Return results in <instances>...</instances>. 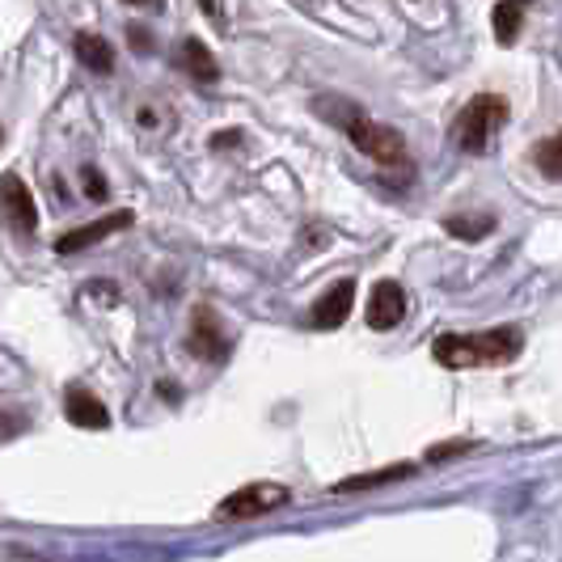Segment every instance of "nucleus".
<instances>
[{
	"label": "nucleus",
	"mask_w": 562,
	"mask_h": 562,
	"mask_svg": "<svg viewBox=\"0 0 562 562\" xmlns=\"http://www.w3.org/2000/svg\"><path fill=\"white\" fill-rule=\"evenodd\" d=\"M520 342L525 338L516 326H499V330H486V335H440L431 356L445 368H495L516 360Z\"/></svg>",
	"instance_id": "f257e3e1"
},
{
	"label": "nucleus",
	"mask_w": 562,
	"mask_h": 562,
	"mask_svg": "<svg viewBox=\"0 0 562 562\" xmlns=\"http://www.w3.org/2000/svg\"><path fill=\"white\" fill-rule=\"evenodd\" d=\"M507 123V102L499 93H479L465 111L457 114V123H452V140L461 144L465 153H486L491 140H495V132Z\"/></svg>",
	"instance_id": "f03ea898"
},
{
	"label": "nucleus",
	"mask_w": 562,
	"mask_h": 562,
	"mask_svg": "<svg viewBox=\"0 0 562 562\" xmlns=\"http://www.w3.org/2000/svg\"><path fill=\"white\" fill-rule=\"evenodd\" d=\"M288 499H292V491L280 482H250L216 507V520H254V516H267V512L283 507Z\"/></svg>",
	"instance_id": "7ed1b4c3"
},
{
	"label": "nucleus",
	"mask_w": 562,
	"mask_h": 562,
	"mask_svg": "<svg viewBox=\"0 0 562 562\" xmlns=\"http://www.w3.org/2000/svg\"><path fill=\"white\" fill-rule=\"evenodd\" d=\"M347 136H351V144H356L364 157L381 161V166H402V161H406V140L397 136L394 127H385V123L351 119V123H347Z\"/></svg>",
	"instance_id": "20e7f679"
},
{
	"label": "nucleus",
	"mask_w": 562,
	"mask_h": 562,
	"mask_svg": "<svg viewBox=\"0 0 562 562\" xmlns=\"http://www.w3.org/2000/svg\"><path fill=\"white\" fill-rule=\"evenodd\" d=\"M0 216H4V225L13 228L18 241H34L38 207H34V195H30V187L18 173H4L0 178Z\"/></svg>",
	"instance_id": "39448f33"
},
{
	"label": "nucleus",
	"mask_w": 562,
	"mask_h": 562,
	"mask_svg": "<svg viewBox=\"0 0 562 562\" xmlns=\"http://www.w3.org/2000/svg\"><path fill=\"white\" fill-rule=\"evenodd\" d=\"M187 347L195 351L199 360H212V364H225L228 360V330H225V322H221V313L212 310V305H199L195 310Z\"/></svg>",
	"instance_id": "423d86ee"
},
{
	"label": "nucleus",
	"mask_w": 562,
	"mask_h": 562,
	"mask_svg": "<svg viewBox=\"0 0 562 562\" xmlns=\"http://www.w3.org/2000/svg\"><path fill=\"white\" fill-rule=\"evenodd\" d=\"M402 317H406V292H402V283L381 280L372 288V296H368V326L372 330H394Z\"/></svg>",
	"instance_id": "0eeeda50"
},
{
	"label": "nucleus",
	"mask_w": 562,
	"mask_h": 562,
	"mask_svg": "<svg viewBox=\"0 0 562 562\" xmlns=\"http://www.w3.org/2000/svg\"><path fill=\"white\" fill-rule=\"evenodd\" d=\"M351 301H356V280H338L330 283L322 296H317V305H313V326L317 330H335L347 322V313H351Z\"/></svg>",
	"instance_id": "6e6552de"
},
{
	"label": "nucleus",
	"mask_w": 562,
	"mask_h": 562,
	"mask_svg": "<svg viewBox=\"0 0 562 562\" xmlns=\"http://www.w3.org/2000/svg\"><path fill=\"white\" fill-rule=\"evenodd\" d=\"M119 228H132V212H111V216H102V221H89V225L64 233V237L56 241V250L59 254H81V250H89L93 241H106V237L119 233Z\"/></svg>",
	"instance_id": "1a4fd4ad"
},
{
	"label": "nucleus",
	"mask_w": 562,
	"mask_h": 562,
	"mask_svg": "<svg viewBox=\"0 0 562 562\" xmlns=\"http://www.w3.org/2000/svg\"><path fill=\"white\" fill-rule=\"evenodd\" d=\"M64 415H68V423L85 427V431H106L111 427V411L89 390H68L64 394Z\"/></svg>",
	"instance_id": "9d476101"
},
{
	"label": "nucleus",
	"mask_w": 562,
	"mask_h": 562,
	"mask_svg": "<svg viewBox=\"0 0 562 562\" xmlns=\"http://www.w3.org/2000/svg\"><path fill=\"white\" fill-rule=\"evenodd\" d=\"M178 64H182V72L195 77L199 85L221 81V64H216V56H212V47L199 43V38H182V43H178Z\"/></svg>",
	"instance_id": "9b49d317"
},
{
	"label": "nucleus",
	"mask_w": 562,
	"mask_h": 562,
	"mask_svg": "<svg viewBox=\"0 0 562 562\" xmlns=\"http://www.w3.org/2000/svg\"><path fill=\"white\" fill-rule=\"evenodd\" d=\"M415 474V465L411 461H402V465H390V470H376V474H356V479H342L335 482V495H356V491H376V486H390V482H402Z\"/></svg>",
	"instance_id": "f8f14e48"
},
{
	"label": "nucleus",
	"mask_w": 562,
	"mask_h": 562,
	"mask_svg": "<svg viewBox=\"0 0 562 562\" xmlns=\"http://www.w3.org/2000/svg\"><path fill=\"white\" fill-rule=\"evenodd\" d=\"M72 47H77V59H81L85 68H93V72H102V77L114 68V47L102 34H77Z\"/></svg>",
	"instance_id": "ddd939ff"
},
{
	"label": "nucleus",
	"mask_w": 562,
	"mask_h": 562,
	"mask_svg": "<svg viewBox=\"0 0 562 562\" xmlns=\"http://www.w3.org/2000/svg\"><path fill=\"white\" fill-rule=\"evenodd\" d=\"M495 38L499 43H516V34H520V22H525V4H516V0H504V4H495Z\"/></svg>",
	"instance_id": "4468645a"
},
{
	"label": "nucleus",
	"mask_w": 562,
	"mask_h": 562,
	"mask_svg": "<svg viewBox=\"0 0 562 562\" xmlns=\"http://www.w3.org/2000/svg\"><path fill=\"white\" fill-rule=\"evenodd\" d=\"M537 169L546 173V178H554V182H562V132L554 136V140H541L533 153Z\"/></svg>",
	"instance_id": "2eb2a0df"
},
{
	"label": "nucleus",
	"mask_w": 562,
	"mask_h": 562,
	"mask_svg": "<svg viewBox=\"0 0 562 562\" xmlns=\"http://www.w3.org/2000/svg\"><path fill=\"white\" fill-rule=\"evenodd\" d=\"M445 228H449L452 237H461V241H479V237H486V233L495 228V221H491V216H474V221H470V216H449Z\"/></svg>",
	"instance_id": "dca6fc26"
},
{
	"label": "nucleus",
	"mask_w": 562,
	"mask_h": 562,
	"mask_svg": "<svg viewBox=\"0 0 562 562\" xmlns=\"http://www.w3.org/2000/svg\"><path fill=\"white\" fill-rule=\"evenodd\" d=\"M81 182H85V199H98V203H102V199H111V187H106V178H102V173H98L93 166L81 169Z\"/></svg>",
	"instance_id": "f3484780"
},
{
	"label": "nucleus",
	"mask_w": 562,
	"mask_h": 562,
	"mask_svg": "<svg viewBox=\"0 0 562 562\" xmlns=\"http://www.w3.org/2000/svg\"><path fill=\"white\" fill-rule=\"evenodd\" d=\"M470 449H474L470 440H449V445H431V449H427V461H431V465H440V461H449V457H461V452H470Z\"/></svg>",
	"instance_id": "a211bd4d"
},
{
	"label": "nucleus",
	"mask_w": 562,
	"mask_h": 562,
	"mask_svg": "<svg viewBox=\"0 0 562 562\" xmlns=\"http://www.w3.org/2000/svg\"><path fill=\"white\" fill-rule=\"evenodd\" d=\"M18 431H26V419H22V415H13V411H4V406H0V445H4V440H13V436H18Z\"/></svg>",
	"instance_id": "6ab92c4d"
},
{
	"label": "nucleus",
	"mask_w": 562,
	"mask_h": 562,
	"mask_svg": "<svg viewBox=\"0 0 562 562\" xmlns=\"http://www.w3.org/2000/svg\"><path fill=\"white\" fill-rule=\"evenodd\" d=\"M85 296H93V301H102V305H114V301H119V296H114V283H89Z\"/></svg>",
	"instance_id": "aec40b11"
},
{
	"label": "nucleus",
	"mask_w": 562,
	"mask_h": 562,
	"mask_svg": "<svg viewBox=\"0 0 562 562\" xmlns=\"http://www.w3.org/2000/svg\"><path fill=\"white\" fill-rule=\"evenodd\" d=\"M199 9H203L207 18H216V22L225 18V9H221V0H199Z\"/></svg>",
	"instance_id": "412c9836"
},
{
	"label": "nucleus",
	"mask_w": 562,
	"mask_h": 562,
	"mask_svg": "<svg viewBox=\"0 0 562 562\" xmlns=\"http://www.w3.org/2000/svg\"><path fill=\"white\" fill-rule=\"evenodd\" d=\"M241 136L237 132H221V136H212V148H228V144H237Z\"/></svg>",
	"instance_id": "4be33fe9"
},
{
	"label": "nucleus",
	"mask_w": 562,
	"mask_h": 562,
	"mask_svg": "<svg viewBox=\"0 0 562 562\" xmlns=\"http://www.w3.org/2000/svg\"><path fill=\"white\" fill-rule=\"evenodd\" d=\"M123 4H132V9H161V0H123Z\"/></svg>",
	"instance_id": "5701e85b"
},
{
	"label": "nucleus",
	"mask_w": 562,
	"mask_h": 562,
	"mask_svg": "<svg viewBox=\"0 0 562 562\" xmlns=\"http://www.w3.org/2000/svg\"><path fill=\"white\" fill-rule=\"evenodd\" d=\"M0 140H4V132H0Z\"/></svg>",
	"instance_id": "b1692460"
}]
</instances>
